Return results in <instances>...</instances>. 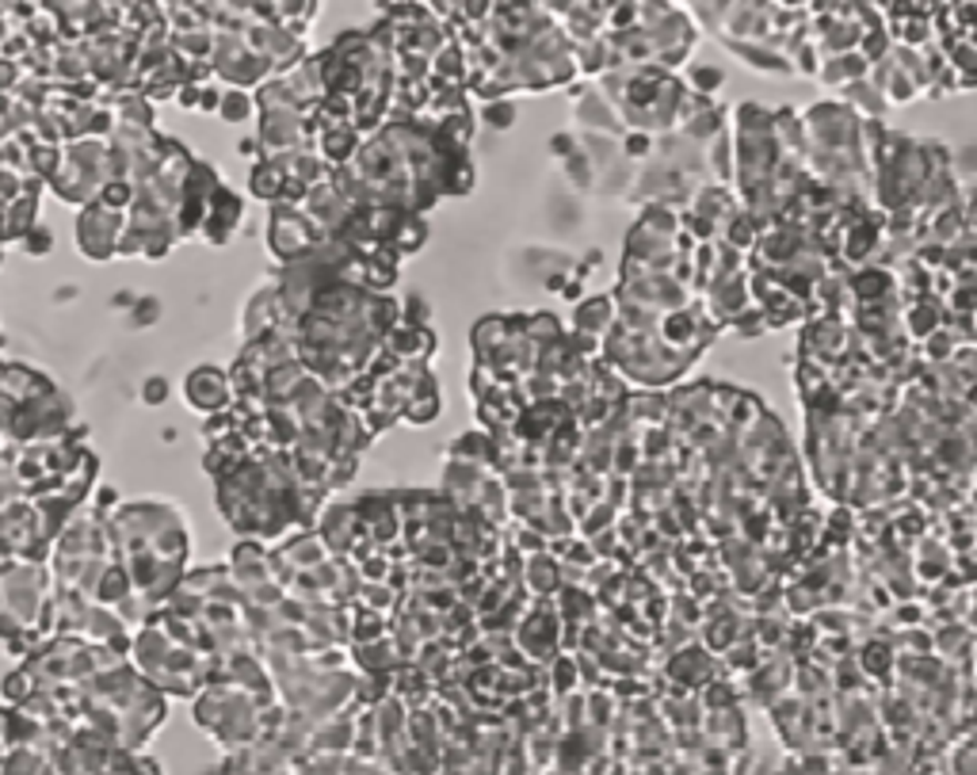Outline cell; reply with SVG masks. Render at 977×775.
<instances>
[{
	"instance_id": "cell-1",
	"label": "cell",
	"mask_w": 977,
	"mask_h": 775,
	"mask_svg": "<svg viewBox=\"0 0 977 775\" xmlns=\"http://www.w3.org/2000/svg\"><path fill=\"white\" fill-rule=\"evenodd\" d=\"M489 119H497V123L492 126H508V119H512V108H508V103H500V108H492V111H486Z\"/></svg>"
},
{
	"instance_id": "cell-2",
	"label": "cell",
	"mask_w": 977,
	"mask_h": 775,
	"mask_svg": "<svg viewBox=\"0 0 977 775\" xmlns=\"http://www.w3.org/2000/svg\"><path fill=\"white\" fill-rule=\"evenodd\" d=\"M145 394H150V398H145V401L157 405V401H161V394H164V383H150V386H145Z\"/></svg>"
}]
</instances>
